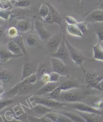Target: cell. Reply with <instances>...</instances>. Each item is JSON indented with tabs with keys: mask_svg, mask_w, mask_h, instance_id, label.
I'll return each mask as SVG.
<instances>
[{
	"mask_svg": "<svg viewBox=\"0 0 103 122\" xmlns=\"http://www.w3.org/2000/svg\"><path fill=\"white\" fill-rule=\"evenodd\" d=\"M32 87L33 85L29 83L26 80L20 81L7 91L5 95L9 98H12L16 96L22 95L29 92Z\"/></svg>",
	"mask_w": 103,
	"mask_h": 122,
	"instance_id": "6da1fadb",
	"label": "cell"
},
{
	"mask_svg": "<svg viewBox=\"0 0 103 122\" xmlns=\"http://www.w3.org/2000/svg\"><path fill=\"white\" fill-rule=\"evenodd\" d=\"M65 41L68 51V53H69V56H70L71 60L76 65L80 66L82 68L84 75L85 74V70L83 68V65L85 61V59L83 54L81 53V51H80L78 49H77L75 47L70 44L69 41L67 40L66 36L65 37Z\"/></svg>",
	"mask_w": 103,
	"mask_h": 122,
	"instance_id": "7a4b0ae2",
	"label": "cell"
},
{
	"mask_svg": "<svg viewBox=\"0 0 103 122\" xmlns=\"http://www.w3.org/2000/svg\"><path fill=\"white\" fill-rule=\"evenodd\" d=\"M63 92L64 93L63 94L61 93L60 98H62L64 101L68 103L80 102L84 95L81 91L78 90V88L73 89Z\"/></svg>",
	"mask_w": 103,
	"mask_h": 122,
	"instance_id": "3957f363",
	"label": "cell"
},
{
	"mask_svg": "<svg viewBox=\"0 0 103 122\" xmlns=\"http://www.w3.org/2000/svg\"><path fill=\"white\" fill-rule=\"evenodd\" d=\"M67 107L74 109L78 112L86 113H92L101 115L102 112L100 111L97 110L93 107L88 105L83 102H76L72 103H67Z\"/></svg>",
	"mask_w": 103,
	"mask_h": 122,
	"instance_id": "277c9868",
	"label": "cell"
},
{
	"mask_svg": "<svg viewBox=\"0 0 103 122\" xmlns=\"http://www.w3.org/2000/svg\"><path fill=\"white\" fill-rule=\"evenodd\" d=\"M36 104H40L46 106L49 108L53 107H67L66 102H59L57 100L52 98H36L31 100Z\"/></svg>",
	"mask_w": 103,
	"mask_h": 122,
	"instance_id": "5b68a950",
	"label": "cell"
},
{
	"mask_svg": "<svg viewBox=\"0 0 103 122\" xmlns=\"http://www.w3.org/2000/svg\"><path fill=\"white\" fill-rule=\"evenodd\" d=\"M65 37L66 32L65 30H64L62 33V40L61 45L59 46L56 51L54 53L50 54L52 57L59 59L63 61L66 60L68 58V56H69V53H68V51L65 41Z\"/></svg>",
	"mask_w": 103,
	"mask_h": 122,
	"instance_id": "8992f818",
	"label": "cell"
},
{
	"mask_svg": "<svg viewBox=\"0 0 103 122\" xmlns=\"http://www.w3.org/2000/svg\"><path fill=\"white\" fill-rule=\"evenodd\" d=\"M34 25L38 36L40 40L42 41H48L51 36L48 30L45 28L43 22L41 20L36 19L34 21Z\"/></svg>",
	"mask_w": 103,
	"mask_h": 122,
	"instance_id": "52a82bcc",
	"label": "cell"
},
{
	"mask_svg": "<svg viewBox=\"0 0 103 122\" xmlns=\"http://www.w3.org/2000/svg\"><path fill=\"white\" fill-rule=\"evenodd\" d=\"M51 66L53 72L59 74L61 76H66L67 72V67L64 62L59 59L52 57L50 60Z\"/></svg>",
	"mask_w": 103,
	"mask_h": 122,
	"instance_id": "ba28073f",
	"label": "cell"
},
{
	"mask_svg": "<svg viewBox=\"0 0 103 122\" xmlns=\"http://www.w3.org/2000/svg\"><path fill=\"white\" fill-rule=\"evenodd\" d=\"M82 20L93 24L103 22V10L100 9L94 10L85 16Z\"/></svg>",
	"mask_w": 103,
	"mask_h": 122,
	"instance_id": "9c48e42d",
	"label": "cell"
},
{
	"mask_svg": "<svg viewBox=\"0 0 103 122\" xmlns=\"http://www.w3.org/2000/svg\"><path fill=\"white\" fill-rule=\"evenodd\" d=\"M61 87L62 91L79 88V84L75 78L66 76L64 80L61 82Z\"/></svg>",
	"mask_w": 103,
	"mask_h": 122,
	"instance_id": "30bf717a",
	"label": "cell"
},
{
	"mask_svg": "<svg viewBox=\"0 0 103 122\" xmlns=\"http://www.w3.org/2000/svg\"><path fill=\"white\" fill-rule=\"evenodd\" d=\"M62 40V36L60 37L59 36L54 35L50 37L47 43V47L50 54L54 53L57 51L59 46L61 45Z\"/></svg>",
	"mask_w": 103,
	"mask_h": 122,
	"instance_id": "8fae6325",
	"label": "cell"
},
{
	"mask_svg": "<svg viewBox=\"0 0 103 122\" xmlns=\"http://www.w3.org/2000/svg\"><path fill=\"white\" fill-rule=\"evenodd\" d=\"M38 65L33 63H24L23 65L22 76L21 81H23L26 78L36 73Z\"/></svg>",
	"mask_w": 103,
	"mask_h": 122,
	"instance_id": "7c38bea8",
	"label": "cell"
},
{
	"mask_svg": "<svg viewBox=\"0 0 103 122\" xmlns=\"http://www.w3.org/2000/svg\"><path fill=\"white\" fill-rule=\"evenodd\" d=\"M61 82H49L45 84L40 88L38 89L34 94L35 95H42L47 93H50L56 88L61 85Z\"/></svg>",
	"mask_w": 103,
	"mask_h": 122,
	"instance_id": "4fadbf2b",
	"label": "cell"
},
{
	"mask_svg": "<svg viewBox=\"0 0 103 122\" xmlns=\"http://www.w3.org/2000/svg\"><path fill=\"white\" fill-rule=\"evenodd\" d=\"M45 117H48L53 122H73L67 117L61 113L52 112L46 114Z\"/></svg>",
	"mask_w": 103,
	"mask_h": 122,
	"instance_id": "5bb4252c",
	"label": "cell"
},
{
	"mask_svg": "<svg viewBox=\"0 0 103 122\" xmlns=\"http://www.w3.org/2000/svg\"><path fill=\"white\" fill-rule=\"evenodd\" d=\"M24 56L23 54L15 55L8 50H0V62L6 63L12 58H20Z\"/></svg>",
	"mask_w": 103,
	"mask_h": 122,
	"instance_id": "9a60e30c",
	"label": "cell"
},
{
	"mask_svg": "<svg viewBox=\"0 0 103 122\" xmlns=\"http://www.w3.org/2000/svg\"><path fill=\"white\" fill-rule=\"evenodd\" d=\"M32 24L31 21L25 19L17 20L16 21V27L18 31L21 32H27L32 29Z\"/></svg>",
	"mask_w": 103,
	"mask_h": 122,
	"instance_id": "2e32d148",
	"label": "cell"
},
{
	"mask_svg": "<svg viewBox=\"0 0 103 122\" xmlns=\"http://www.w3.org/2000/svg\"><path fill=\"white\" fill-rule=\"evenodd\" d=\"M33 111L37 117H41L44 116L46 114L49 112H54L52 108H49L46 106L40 104H36V105L33 107Z\"/></svg>",
	"mask_w": 103,
	"mask_h": 122,
	"instance_id": "e0dca14e",
	"label": "cell"
},
{
	"mask_svg": "<svg viewBox=\"0 0 103 122\" xmlns=\"http://www.w3.org/2000/svg\"><path fill=\"white\" fill-rule=\"evenodd\" d=\"M47 5L49 6L50 9L52 13V18H53V23H56L59 26H61L62 29H63V22H62V17L58 11L56 10L53 6L51 5L50 4H47Z\"/></svg>",
	"mask_w": 103,
	"mask_h": 122,
	"instance_id": "ac0fdd59",
	"label": "cell"
},
{
	"mask_svg": "<svg viewBox=\"0 0 103 122\" xmlns=\"http://www.w3.org/2000/svg\"><path fill=\"white\" fill-rule=\"evenodd\" d=\"M93 59L95 60L103 62V46L98 42L93 46Z\"/></svg>",
	"mask_w": 103,
	"mask_h": 122,
	"instance_id": "d6986e66",
	"label": "cell"
},
{
	"mask_svg": "<svg viewBox=\"0 0 103 122\" xmlns=\"http://www.w3.org/2000/svg\"><path fill=\"white\" fill-rule=\"evenodd\" d=\"M78 114L81 116L86 122H101L100 115L80 112Z\"/></svg>",
	"mask_w": 103,
	"mask_h": 122,
	"instance_id": "ffe728a7",
	"label": "cell"
},
{
	"mask_svg": "<svg viewBox=\"0 0 103 122\" xmlns=\"http://www.w3.org/2000/svg\"><path fill=\"white\" fill-rule=\"evenodd\" d=\"M66 30L70 36L84 38V34L80 31L77 25H70L67 24L66 26Z\"/></svg>",
	"mask_w": 103,
	"mask_h": 122,
	"instance_id": "44dd1931",
	"label": "cell"
},
{
	"mask_svg": "<svg viewBox=\"0 0 103 122\" xmlns=\"http://www.w3.org/2000/svg\"><path fill=\"white\" fill-rule=\"evenodd\" d=\"M60 113L67 117L73 122H86L78 113L68 111H64Z\"/></svg>",
	"mask_w": 103,
	"mask_h": 122,
	"instance_id": "7402d4cb",
	"label": "cell"
},
{
	"mask_svg": "<svg viewBox=\"0 0 103 122\" xmlns=\"http://www.w3.org/2000/svg\"><path fill=\"white\" fill-rule=\"evenodd\" d=\"M11 39L13 41H14L16 44L20 47L21 51H22V53L24 56L28 55L27 51L26 49V47L24 42V40L22 36L18 35V36H16L11 38Z\"/></svg>",
	"mask_w": 103,
	"mask_h": 122,
	"instance_id": "603a6c76",
	"label": "cell"
},
{
	"mask_svg": "<svg viewBox=\"0 0 103 122\" xmlns=\"http://www.w3.org/2000/svg\"><path fill=\"white\" fill-rule=\"evenodd\" d=\"M3 122H23L15 117L10 111H8L4 116H0Z\"/></svg>",
	"mask_w": 103,
	"mask_h": 122,
	"instance_id": "cb8c5ba5",
	"label": "cell"
},
{
	"mask_svg": "<svg viewBox=\"0 0 103 122\" xmlns=\"http://www.w3.org/2000/svg\"><path fill=\"white\" fill-rule=\"evenodd\" d=\"M8 50H9L12 53L15 55L23 54L20 47L14 41H13L11 38L8 43Z\"/></svg>",
	"mask_w": 103,
	"mask_h": 122,
	"instance_id": "d4e9b609",
	"label": "cell"
},
{
	"mask_svg": "<svg viewBox=\"0 0 103 122\" xmlns=\"http://www.w3.org/2000/svg\"><path fill=\"white\" fill-rule=\"evenodd\" d=\"M95 31L99 42L103 41V22L94 23Z\"/></svg>",
	"mask_w": 103,
	"mask_h": 122,
	"instance_id": "484cf974",
	"label": "cell"
},
{
	"mask_svg": "<svg viewBox=\"0 0 103 122\" xmlns=\"http://www.w3.org/2000/svg\"><path fill=\"white\" fill-rule=\"evenodd\" d=\"M12 78V73L8 70L4 69L0 72V80L3 84L9 82Z\"/></svg>",
	"mask_w": 103,
	"mask_h": 122,
	"instance_id": "4316f807",
	"label": "cell"
},
{
	"mask_svg": "<svg viewBox=\"0 0 103 122\" xmlns=\"http://www.w3.org/2000/svg\"><path fill=\"white\" fill-rule=\"evenodd\" d=\"M47 72H50L48 68L45 63H40L38 64V66L36 71V75L38 77V80H41L42 76L44 73Z\"/></svg>",
	"mask_w": 103,
	"mask_h": 122,
	"instance_id": "83f0119b",
	"label": "cell"
},
{
	"mask_svg": "<svg viewBox=\"0 0 103 122\" xmlns=\"http://www.w3.org/2000/svg\"><path fill=\"white\" fill-rule=\"evenodd\" d=\"M49 11L50 9L47 4L46 3H43L41 4L39 11H38V14H39L41 21L43 20L48 15Z\"/></svg>",
	"mask_w": 103,
	"mask_h": 122,
	"instance_id": "f1b7e54d",
	"label": "cell"
},
{
	"mask_svg": "<svg viewBox=\"0 0 103 122\" xmlns=\"http://www.w3.org/2000/svg\"><path fill=\"white\" fill-rule=\"evenodd\" d=\"M27 119L30 122H53L50 119L45 116L41 117H37L28 115Z\"/></svg>",
	"mask_w": 103,
	"mask_h": 122,
	"instance_id": "f546056e",
	"label": "cell"
},
{
	"mask_svg": "<svg viewBox=\"0 0 103 122\" xmlns=\"http://www.w3.org/2000/svg\"><path fill=\"white\" fill-rule=\"evenodd\" d=\"M97 73L94 72H87L85 75V81L87 83V85L92 83L98 77Z\"/></svg>",
	"mask_w": 103,
	"mask_h": 122,
	"instance_id": "4dcf8cb0",
	"label": "cell"
},
{
	"mask_svg": "<svg viewBox=\"0 0 103 122\" xmlns=\"http://www.w3.org/2000/svg\"><path fill=\"white\" fill-rule=\"evenodd\" d=\"M30 1L29 0H14L13 5L16 7L26 9L30 5Z\"/></svg>",
	"mask_w": 103,
	"mask_h": 122,
	"instance_id": "1f68e13d",
	"label": "cell"
},
{
	"mask_svg": "<svg viewBox=\"0 0 103 122\" xmlns=\"http://www.w3.org/2000/svg\"><path fill=\"white\" fill-rule=\"evenodd\" d=\"M15 102V99L13 98H8L7 99H0V111L6 107L11 105L12 104L14 103Z\"/></svg>",
	"mask_w": 103,
	"mask_h": 122,
	"instance_id": "d6a6232c",
	"label": "cell"
},
{
	"mask_svg": "<svg viewBox=\"0 0 103 122\" xmlns=\"http://www.w3.org/2000/svg\"><path fill=\"white\" fill-rule=\"evenodd\" d=\"M93 107L98 111H103V97H100L94 99L93 102Z\"/></svg>",
	"mask_w": 103,
	"mask_h": 122,
	"instance_id": "836d02e7",
	"label": "cell"
},
{
	"mask_svg": "<svg viewBox=\"0 0 103 122\" xmlns=\"http://www.w3.org/2000/svg\"><path fill=\"white\" fill-rule=\"evenodd\" d=\"M38 41V39L36 35L31 34L26 39V42L27 45L30 46H35Z\"/></svg>",
	"mask_w": 103,
	"mask_h": 122,
	"instance_id": "e575fe53",
	"label": "cell"
},
{
	"mask_svg": "<svg viewBox=\"0 0 103 122\" xmlns=\"http://www.w3.org/2000/svg\"><path fill=\"white\" fill-rule=\"evenodd\" d=\"M62 91L61 87V85H60L49 93L50 97L56 100L60 98L62 93Z\"/></svg>",
	"mask_w": 103,
	"mask_h": 122,
	"instance_id": "d590c367",
	"label": "cell"
},
{
	"mask_svg": "<svg viewBox=\"0 0 103 122\" xmlns=\"http://www.w3.org/2000/svg\"><path fill=\"white\" fill-rule=\"evenodd\" d=\"M12 12L11 11L6 10L4 8L0 7V17L1 18L5 20H8Z\"/></svg>",
	"mask_w": 103,
	"mask_h": 122,
	"instance_id": "8d00e7d4",
	"label": "cell"
},
{
	"mask_svg": "<svg viewBox=\"0 0 103 122\" xmlns=\"http://www.w3.org/2000/svg\"><path fill=\"white\" fill-rule=\"evenodd\" d=\"M88 22L84 21H81L80 22H78L77 23V26H78L79 29L80 30V31L84 33H86L89 31V29L87 26Z\"/></svg>",
	"mask_w": 103,
	"mask_h": 122,
	"instance_id": "74e56055",
	"label": "cell"
},
{
	"mask_svg": "<svg viewBox=\"0 0 103 122\" xmlns=\"http://www.w3.org/2000/svg\"><path fill=\"white\" fill-rule=\"evenodd\" d=\"M61 75L59 74L52 72L50 73V82H57L60 81Z\"/></svg>",
	"mask_w": 103,
	"mask_h": 122,
	"instance_id": "f35d334b",
	"label": "cell"
},
{
	"mask_svg": "<svg viewBox=\"0 0 103 122\" xmlns=\"http://www.w3.org/2000/svg\"><path fill=\"white\" fill-rule=\"evenodd\" d=\"M8 34L11 38L14 37L18 35V30L15 27H11L8 30Z\"/></svg>",
	"mask_w": 103,
	"mask_h": 122,
	"instance_id": "ab89813d",
	"label": "cell"
},
{
	"mask_svg": "<svg viewBox=\"0 0 103 122\" xmlns=\"http://www.w3.org/2000/svg\"><path fill=\"white\" fill-rule=\"evenodd\" d=\"M65 21L67 24L70 25H76L78 23V21L76 19L71 16H66L65 17Z\"/></svg>",
	"mask_w": 103,
	"mask_h": 122,
	"instance_id": "60d3db41",
	"label": "cell"
},
{
	"mask_svg": "<svg viewBox=\"0 0 103 122\" xmlns=\"http://www.w3.org/2000/svg\"><path fill=\"white\" fill-rule=\"evenodd\" d=\"M24 80H26V81L27 82H28L29 83L31 84L32 85L36 83V82L37 81V80H38V77L36 73L33 74L30 76L28 78H26V79Z\"/></svg>",
	"mask_w": 103,
	"mask_h": 122,
	"instance_id": "b9f144b4",
	"label": "cell"
},
{
	"mask_svg": "<svg viewBox=\"0 0 103 122\" xmlns=\"http://www.w3.org/2000/svg\"><path fill=\"white\" fill-rule=\"evenodd\" d=\"M50 9V8H49ZM44 23H48L50 24H52L53 23V18H52V13L50 9V11L48 13V15L46 16L45 18L42 21Z\"/></svg>",
	"mask_w": 103,
	"mask_h": 122,
	"instance_id": "7bdbcfd3",
	"label": "cell"
},
{
	"mask_svg": "<svg viewBox=\"0 0 103 122\" xmlns=\"http://www.w3.org/2000/svg\"><path fill=\"white\" fill-rule=\"evenodd\" d=\"M51 72H47L44 73L41 78V80L44 84L50 82V73Z\"/></svg>",
	"mask_w": 103,
	"mask_h": 122,
	"instance_id": "ee69618b",
	"label": "cell"
},
{
	"mask_svg": "<svg viewBox=\"0 0 103 122\" xmlns=\"http://www.w3.org/2000/svg\"><path fill=\"white\" fill-rule=\"evenodd\" d=\"M95 89L103 92V79L95 87Z\"/></svg>",
	"mask_w": 103,
	"mask_h": 122,
	"instance_id": "f6af8a7d",
	"label": "cell"
},
{
	"mask_svg": "<svg viewBox=\"0 0 103 122\" xmlns=\"http://www.w3.org/2000/svg\"><path fill=\"white\" fill-rule=\"evenodd\" d=\"M4 35V30L2 28H0V40H1Z\"/></svg>",
	"mask_w": 103,
	"mask_h": 122,
	"instance_id": "bcb514c9",
	"label": "cell"
},
{
	"mask_svg": "<svg viewBox=\"0 0 103 122\" xmlns=\"http://www.w3.org/2000/svg\"><path fill=\"white\" fill-rule=\"evenodd\" d=\"M98 9H100L103 10V1L98 3Z\"/></svg>",
	"mask_w": 103,
	"mask_h": 122,
	"instance_id": "7dc6e473",
	"label": "cell"
},
{
	"mask_svg": "<svg viewBox=\"0 0 103 122\" xmlns=\"http://www.w3.org/2000/svg\"><path fill=\"white\" fill-rule=\"evenodd\" d=\"M102 1H103V0H98V3H100V2H102Z\"/></svg>",
	"mask_w": 103,
	"mask_h": 122,
	"instance_id": "c3c4849f",
	"label": "cell"
},
{
	"mask_svg": "<svg viewBox=\"0 0 103 122\" xmlns=\"http://www.w3.org/2000/svg\"><path fill=\"white\" fill-rule=\"evenodd\" d=\"M79 1L81 2V1H87V0H79Z\"/></svg>",
	"mask_w": 103,
	"mask_h": 122,
	"instance_id": "681fc988",
	"label": "cell"
},
{
	"mask_svg": "<svg viewBox=\"0 0 103 122\" xmlns=\"http://www.w3.org/2000/svg\"><path fill=\"white\" fill-rule=\"evenodd\" d=\"M3 96L0 95V99H2V98H3Z\"/></svg>",
	"mask_w": 103,
	"mask_h": 122,
	"instance_id": "f907efd6",
	"label": "cell"
},
{
	"mask_svg": "<svg viewBox=\"0 0 103 122\" xmlns=\"http://www.w3.org/2000/svg\"><path fill=\"white\" fill-rule=\"evenodd\" d=\"M1 64H2V63L0 62V65H1Z\"/></svg>",
	"mask_w": 103,
	"mask_h": 122,
	"instance_id": "816d5d0a",
	"label": "cell"
}]
</instances>
